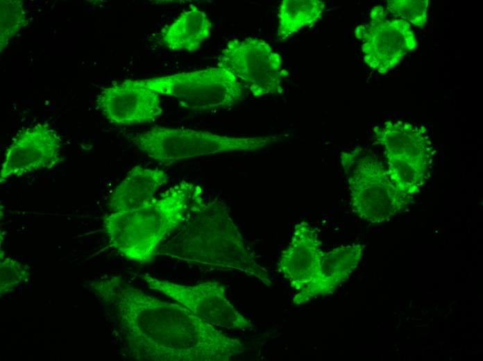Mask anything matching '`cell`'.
<instances>
[{"label":"cell","mask_w":483,"mask_h":361,"mask_svg":"<svg viewBox=\"0 0 483 361\" xmlns=\"http://www.w3.org/2000/svg\"><path fill=\"white\" fill-rule=\"evenodd\" d=\"M94 294L114 310L129 354L137 360L228 361L246 348L183 305L163 301L120 276L96 280Z\"/></svg>","instance_id":"obj_1"},{"label":"cell","mask_w":483,"mask_h":361,"mask_svg":"<svg viewBox=\"0 0 483 361\" xmlns=\"http://www.w3.org/2000/svg\"><path fill=\"white\" fill-rule=\"evenodd\" d=\"M176 230L158 253L193 265L239 271L271 286L267 270L255 260L222 201H205L200 194Z\"/></svg>","instance_id":"obj_2"},{"label":"cell","mask_w":483,"mask_h":361,"mask_svg":"<svg viewBox=\"0 0 483 361\" xmlns=\"http://www.w3.org/2000/svg\"><path fill=\"white\" fill-rule=\"evenodd\" d=\"M202 190L183 180L144 207L112 212L104 217L103 225L109 243L129 260L141 264L153 262L161 242L181 225Z\"/></svg>","instance_id":"obj_3"},{"label":"cell","mask_w":483,"mask_h":361,"mask_svg":"<svg viewBox=\"0 0 483 361\" xmlns=\"http://www.w3.org/2000/svg\"><path fill=\"white\" fill-rule=\"evenodd\" d=\"M148 157L164 165L228 152H253L279 141L276 135L234 137L191 128L152 127L131 137Z\"/></svg>","instance_id":"obj_4"},{"label":"cell","mask_w":483,"mask_h":361,"mask_svg":"<svg viewBox=\"0 0 483 361\" xmlns=\"http://www.w3.org/2000/svg\"><path fill=\"white\" fill-rule=\"evenodd\" d=\"M341 164L347 176L353 212L371 224L389 220L409 203L410 195L391 180L387 167L361 147L342 152Z\"/></svg>","instance_id":"obj_5"},{"label":"cell","mask_w":483,"mask_h":361,"mask_svg":"<svg viewBox=\"0 0 483 361\" xmlns=\"http://www.w3.org/2000/svg\"><path fill=\"white\" fill-rule=\"evenodd\" d=\"M376 143L384 149L387 169L402 192H418L427 179L433 146L425 127L409 121H387L373 129Z\"/></svg>","instance_id":"obj_6"},{"label":"cell","mask_w":483,"mask_h":361,"mask_svg":"<svg viewBox=\"0 0 483 361\" xmlns=\"http://www.w3.org/2000/svg\"><path fill=\"white\" fill-rule=\"evenodd\" d=\"M159 94L175 98L192 111H207L232 107L244 97L237 78L227 69L216 66L141 80Z\"/></svg>","instance_id":"obj_7"},{"label":"cell","mask_w":483,"mask_h":361,"mask_svg":"<svg viewBox=\"0 0 483 361\" xmlns=\"http://www.w3.org/2000/svg\"><path fill=\"white\" fill-rule=\"evenodd\" d=\"M217 66L232 72L254 96L282 93V82L289 76L280 53L257 37L228 42L218 58Z\"/></svg>","instance_id":"obj_8"},{"label":"cell","mask_w":483,"mask_h":361,"mask_svg":"<svg viewBox=\"0 0 483 361\" xmlns=\"http://www.w3.org/2000/svg\"><path fill=\"white\" fill-rule=\"evenodd\" d=\"M149 288L183 305L194 314L219 328L246 330L253 324L228 300L223 285L216 281L181 285L142 274Z\"/></svg>","instance_id":"obj_9"},{"label":"cell","mask_w":483,"mask_h":361,"mask_svg":"<svg viewBox=\"0 0 483 361\" xmlns=\"http://www.w3.org/2000/svg\"><path fill=\"white\" fill-rule=\"evenodd\" d=\"M386 17L384 8L377 6L370 12L369 22L354 31L355 37L362 42L364 62L380 74L394 68L417 45L408 22Z\"/></svg>","instance_id":"obj_10"},{"label":"cell","mask_w":483,"mask_h":361,"mask_svg":"<svg viewBox=\"0 0 483 361\" xmlns=\"http://www.w3.org/2000/svg\"><path fill=\"white\" fill-rule=\"evenodd\" d=\"M62 147L60 135L47 124H37L26 129L15 137L5 153L0 183L58 166L62 162Z\"/></svg>","instance_id":"obj_11"},{"label":"cell","mask_w":483,"mask_h":361,"mask_svg":"<svg viewBox=\"0 0 483 361\" xmlns=\"http://www.w3.org/2000/svg\"><path fill=\"white\" fill-rule=\"evenodd\" d=\"M96 103L107 119L119 125L151 122L162 113L160 94L141 80H125L103 89Z\"/></svg>","instance_id":"obj_12"},{"label":"cell","mask_w":483,"mask_h":361,"mask_svg":"<svg viewBox=\"0 0 483 361\" xmlns=\"http://www.w3.org/2000/svg\"><path fill=\"white\" fill-rule=\"evenodd\" d=\"M324 254L316 228L305 221L297 223L289 245L278 264L291 287L303 289L316 272Z\"/></svg>","instance_id":"obj_13"},{"label":"cell","mask_w":483,"mask_h":361,"mask_svg":"<svg viewBox=\"0 0 483 361\" xmlns=\"http://www.w3.org/2000/svg\"><path fill=\"white\" fill-rule=\"evenodd\" d=\"M361 244L340 246L324 252L310 281L293 297L296 305L332 293L359 265L363 256Z\"/></svg>","instance_id":"obj_14"},{"label":"cell","mask_w":483,"mask_h":361,"mask_svg":"<svg viewBox=\"0 0 483 361\" xmlns=\"http://www.w3.org/2000/svg\"><path fill=\"white\" fill-rule=\"evenodd\" d=\"M169 180L168 174L158 168L135 165L110 195L112 212H124L144 207Z\"/></svg>","instance_id":"obj_15"},{"label":"cell","mask_w":483,"mask_h":361,"mask_svg":"<svg viewBox=\"0 0 483 361\" xmlns=\"http://www.w3.org/2000/svg\"><path fill=\"white\" fill-rule=\"evenodd\" d=\"M212 28L206 13L190 4L162 31V41L170 50L194 52L209 38Z\"/></svg>","instance_id":"obj_16"},{"label":"cell","mask_w":483,"mask_h":361,"mask_svg":"<svg viewBox=\"0 0 483 361\" xmlns=\"http://www.w3.org/2000/svg\"><path fill=\"white\" fill-rule=\"evenodd\" d=\"M325 8V2L321 0L282 1L278 13V38L286 40L302 28L314 25Z\"/></svg>","instance_id":"obj_17"},{"label":"cell","mask_w":483,"mask_h":361,"mask_svg":"<svg viewBox=\"0 0 483 361\" xmlns=\"http://www.w3.org/2000/svg\"><path fill=\"white\" fill-rule=\"evenodd\" d=\"M0 51L28 24L24 3L20 0L0 1Z\"/></svg>","instance_id":"obj_18"},{"label":"cell","mask_w":483,"mask_h":361,"mask_svg":"<svg viewBox=\"0 0 483 361\" xmlns=\"http://www.w3.org/2000/svg\"><path fill=\"white\" fill-rule=\"evenodd\" d=\"M428 2L427 0H389L387 9L395 18L423 28L427 20Z\"/></svg>","instance_id":"obj_19"},{"label":"cell","mask_w":483,"mask_h":361,"mask_svg":"<svg viewBox=\"0 0 483 361\" xmlns=\"http://www.w3.org/2000/svg\"><path fill=\"white\" fill-rule=\"evenodd\" d=\"M31 276L30 269L18 260L3 257L0 261L1 296L13 291L18 285L27 281Z\"/></svg>","instance_id":"obj_20"}]
</instances>
